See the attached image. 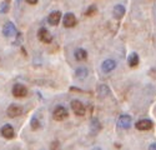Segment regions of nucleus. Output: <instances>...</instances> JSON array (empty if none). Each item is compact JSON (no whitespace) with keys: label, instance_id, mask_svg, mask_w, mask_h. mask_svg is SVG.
Returning <instances> with one entry per match:
<instances>
[{"label":"nucleus","instance_id":"obj_1","mask_svg":"<svg viewBox=\"0 0 156 150\" xmlns=\"http://www.w3.org/2000/svg\"><path fill=\"white\" fill-rule=\"evenodd\" d=\"M68 110H66V108H64V106H61V105H59V106H56L55 109H54V111H53V118L56 120V121H62V120H65L68 118Z\"/></svg>","mask_w":156,"mask_h":150},{"label":"nucleus","instance_id":"obj_2","mask_svg":"<svg viewBox=\"0 0 156 150\" xmlns=\"http://www.w3.org/2000/svg\"><path fill=\"white\" fill-rule=\"evenodd\" d=\"M37 38H39V40L40 41L46 43V44L53 41V35L50 34V31L46 28H40L37 30Z\"/></svg>","mask_w":156,"mask_h":150},{"label":"nucleus","instance_id":"obj_3","mask_svg":"<svg viewBox=\"0 0 156 150\" xmlns=\"http://www.w3.org/2000/svg\"><path fill=\"white\" fill-rule=\"evenodd\" d=\"M11 93L15 98H24V96L28 95V89H27V86L23 85V84H15L12 86Z\"/></svg>","mask_w":156,"mask_h":150},{"label":"nucleus","instance_id":"obj_4","mask_svg":"<svg viewBox=\"0 0 156 150\" xmlns=\"http://www.w3.org/2000/svg\"><path fill=\"white\" fill-rule=\"evenodd\" d=\"M71 109L75 112V115H79V116L85 115L86 109H85V105L80 102V100H73L71 102Z\"/></svg>","mask_w":156,"mask_h":150},{"label":"nucleus","instance_id":"obj_5","mask_svg":"<svg viewBox=\"0 0 156 150\" xmlns=\"http://www.w3.org/2000/svg\"><path fill=\"white\" fill-rule=\"evenodd\" d=\"M6 114L9 118H16L23 114V108L19 104H11L6 110Z\"/></svg>","mask_w":156,"mask_h":150},{"label":"nucleus","instance_id":"obj_6","mask_svg":"<svg viewBox=\"0 0 156 150\" xmlns=\"http://www.w3.org/2000/svg\"><path fill=\"white\" fill-rule=\"evenodd\" d=\"M76 23H77L76 16L73 14V12H66L62 18V24H64L65 28H73L76 25Z\"/></svg>","mask_w":156,"mask_h":150},{"label":"nucleus","instance_id":"obj_7","mask_svg":"<svg viewBox=\"0 0 156 150\" xmlns=\"http://www.w3.org/2000/svg\"><path fill=\"white\" fill-rule=\"evenodd\" d=\"M3 34L6 36V38H10V36H15L18 34L16 31V28H15V25L14 23H11V21H8L4 27H3Z\"/></svg>","mask_w":156,"mask_h":150},{"label":"nucleus","instance_id":"obj_8","mask_svg":"<svg viewBox=\"0 0 156 150\" xmlns=\"http://www.w3.org/2000/svg\"><path fill=\"white\" fill-rule=\"evenodd\" d=\"M152 121L149 120V119H141L139 120L136 124H135V127L137 130H141V131H146V130H150L152 128Z\"/></svg>","mask_w":156,"mask_h":150},{"label":"nucleus","instance_id":"obj_9","mask_svg":"<svg viewBox=\"0 0 156 150\" xmlns=\"http://www.w3.org/2000/svg\"><path fill=\"white\" fill-rule=\"evenodd\" d=\"M60 20H61V12L58 10L51 11L48 16V23L50 25H53V27H56V25L60 23Z\"/></svg>","mask_w":156,"mask_h":150},{"label":"nucleus","instance_id":"obj_10","mask_svg":"<svg viewBox=\"0 0 156 150\" xmlns=\"http://www.w3.org/2000/svg\"><path fill=\"white\" fill-rule=\"evenodd\" d=\"M0 133H2V135L4 138H6V139H12L14 138V129H12V127L10 124H5L3 125V128L0 129Z\"/></svg>","mask_w":156,"mask_h":150},{"label":"nucleus","instance_id":"obj_11","mask_svg":"<svg viewBox=\"0 0 156 150\" xmlns=\"http://www.w3.org/2000/svg\"><path fill=\"white\" fill-rule=\"evenodd\" d=\"M119 127L122 128V129H129L130 127H131V116L127 115V114H124L119 118Z\"/></svg>","mask_w":156,"mask_h":150},{"label":"nucleus","instance_id":"obj_12","mask_svg":"<svg viewBox=\"0 0 156 150\" xmlns=\"http://www.w3.org/2000/svg\"><path fill=\"white\" fill-rule=\"evenodd\" d=\"M116 68V62L112 60V59H108L102 62V65H101V69L104 73H110L114 69Z\"/></svg>","mask_w":156,"mask_h":150},{"label":"nucleus","instance_id":"obj_13","mask_svg":"<svg viewBox=\"0 0 156 150\" xmlns=\"http://www.w3.org/2000/svg\"><path fill=\"white\" fill-rule=\"evenodd\" d=\"M112 12H114V16H115L116 19H121V18L125 15V8H124V5H121V4L115 5Z\"/></svg>","mask_w":156,"mask_h":150},{"label":"nucleus","instance_id":"obj_14","mask_svg":"<svg viewBox=\"0 0 156 150\" xmlns=\"http://www.w3.org/2000/svg\"><path fill=\"white\" fill-rule=\"evenodd\" d=\"M74 55H75V59H76L77 61L86 60V58H87V53H86V50H85V49H83V48L76 49V50H75V53H74Z\"/></svg>","mask_w":156,"mask_h":150},{"label":"nucleus","instance_id":"obj_15","mask_svg":"<svg viewBox=\"0 0 156 150\" xmlns=\"http://www.w3.org/2000/svg\"><path fill=\"white\" fill-rule=\"evenodd\" d=\"M139 55L136 54V53H131L129 55V58H127V64L131 66V68H135V66H137L139 65Z\"/></svg>","mask_w":156,"mask_h":150},{"label":"nucleus","instance_id":"obj_16","mask_svg":"<svg viewBox=\"0 0 156 150\" xmlns=\"http://www.w3.org/2000/svg\"><path fill=\"white\" fill-rule=\"evenodd\" d=\"M87 74H89V71H87V69H86L85 66H80V68H77V69H76V71H75L76 78H77V79H80V80H84V79L87 77Z\"/></svg>","mask_w":156,"mask_h":150},{"label":"nucleus","instance_id":"obj_17","mask_svg":"<svg viewBox=\"0 0 156 150\" xmlns=\"http://www.w3.org/2000/svg\"><path fill=\"white\" fill-rule=\"evenodd\" d=\"M30 124H31V129L33 130H37L39 128H40V121H39V119L36 118V116H34L33 119H31V121H30Z\"/></svg>","mask_w":156,"mask_h":150},{"label":"nucleus","instance_id":"obj_18","mask_svg":"<svg viewBox=\"0 0 156 150\" xmlns=\"http://www.w3.org/2000/svg\"><path fill=\"white\" fill-rule=\"evenodd\" d=\"M110 91H109V88L106 86V85H100V88H99V94L101 95V96H104V95H108Z\"/></svg>","mask_w":156,"mask_h":150},{"label":"nucleus","instance_id":"obj_19","mask_svg":"<svg viewBox=\"0 0 156 150\" xmlns=\"http://www.w3.org/2000/svg\"><path fill=\"white\" fill-rule=\"evenodd\" d=\"M95 11H96V6H95V5H91V6H90V8L86 10V12H85V14H86L87 16H91V15L94 14Z\"/></svg>","mask_w":156,"mask_h":150},{"label":"nucleus","instance_id":"obj_20","mask_svg":"<svg viewBox=\"0 0 156 150\" xmlns=\"http://www.w3.org/2000/svg\"><path fill=\"white\" fill-rule=\"evenodd\" d=\"M25 2H27L28 4H31V5H34V4H36L39 0H25Z\"/></svg>","mask_w":156,"mask_h":150},{"label":"nucleus","instance_id":"obj_21","mask_svg":"<svg viewBox=\"0 0 156 150\" xmlns=\"http://www.w3.org/2000/svg\"><path fill=\"white\" fill-rule=\"evenodd\" d=\"M149 150H156V143H154V144H151V145L149 146Z\"/></svg>","mask_w":156,"mask_h":150}]
</instances>
